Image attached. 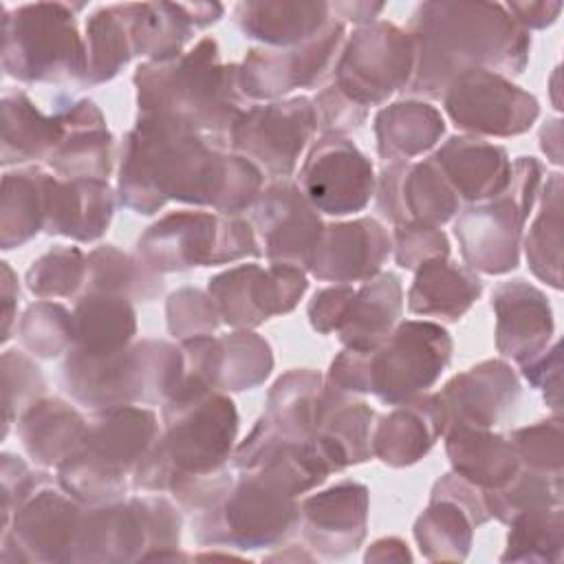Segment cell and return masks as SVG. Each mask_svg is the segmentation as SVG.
<instances>
[{"label":"cell","instance_id":"1","mask_svg":"<svg viewBox=\"0 0 564 564\" xmlns=\"http://www.w3.org/2000/svg\"><path fill=\"white\" fill-rule=\"evenodd\" d=\"M262 185L264 174L249 159L214 148L172 119L139 115L123 137L117 196L134 214L150 216L176 200L240 216L251 209Z\"/></svg>","mask_w":564,"mask_h":564},{"label":"cell","instance_id":"2","mask_svg":"<svg viewBox=\"0 0 564 564\" xmlns=\"http://www.w3.org/2000/svg\"><path fill=\"white\" fill-rule=\"evenodd\" d=\"M414 73L403 93L441 99L469 70L520 75L529 64L531 35L498 2H423L410 29Z\"/></svg>","mask_w":564,"mask_h":564},{"label":"cell","instance_id":"3","mask_svg":"<svg viewBox=\"0 0 564 564\" xmlns=\"http://www.w3.org/2000/svg\"><path fill=\"white\" fill-rule=\"evenodd\" d=\"M132 82L139 115H156L198 132L218 150H229L231 128L249 108L238 86V64H223L214 37L163 62H143Z\"/></svg>","mask_w":564,"mask_h":564},{"label":"cell","instance_id":"4","mask_svg":"<svg viewBox=\"0 0 564 564\" xmlns=\"http://www.w3.org/2000/svg\"><path fill=\"white\" fill-rule=\"evenodd\" d=\"M163 434L132 474V489L174 494L227 469L238 434L234 401L218 390L178 386L163 403Z\"/></svg>","mask_w":564,"mask_h":564},{"label":"cell","instance_id":"5","mask_svg":"<svg viewBox=\"0 0 564 564\" xmlns=\"http://www.w3.org/2000/svg\"><path fill=\"white\" fill-rule=\"evenodd\" d=\"M452 337L434 322H399L370 348L344 346L330 361L326 383L348 394L372 392L388 405L425 394L452 359Z\"/></svg>","mask_w":564,"mask_h":564},{"label":"cell","instance_id":"6","mask_svg":"<svg viewBox=\"0 0 564 564\" xmlns=\"http://www.w3.org/2000/svg\"><path fill=\"white\" fill-rule=\"evenodd\" d=\"M156 436V414L148 408L95 410L79 445L57 465V482L84 507L121 500Z\"/></svg>","mask_w":564,"mask_h":564},{"label":"cell","instance_id":"7","mask_svg":"<svg viewBox=\"0 0 564 564\" xmlns=\"http://www.w3.org/2000/svg\"><path fill=\"white\" fill-rule=\"evenodd\" d=\"M64 390L93 410L165 403L183 377V352L163 339H141L108 355L70 348L59 368Z\"/></svg>","mask_w":564,"mask_h":564},{"label":"cell","instance_id":"8","mask_svg":"<svg viewBox=\"0 0 564 564\" xmlns=\"http://www.w3.org/2000/svg\"><path fill=\"white\" fill-rule=\"evenodd\" d=\"M82 4L35 2L2 7V68L24 84L82 86L86 75V40L79 35L75 11Z\"/></svg>","mask_w":564,"mask_h":564},{"label":"cell","instance_id":"9","mask_svg":"<svg viewBox=\"0 0 564 564\" xmlns=\"http://www.w3.org/2000/svg\"><path fill=\"white\" fill-rule=\"evenodd\" d=\"M181 513L163 496H134L84 509L75 562L176 560Z\"/></svg>","mask_w":564,"mask_h":564},{"label":"cell","instance_id":"10","mask_svg":"<svg viewBox=\"0 0 564 564\" xmlns=\"http://www.w3.org/2000/svg\"><path fill=\"white\" fill-rule=\"evenodd\" d=\"M542 163L533 156L511 161L507 187L482 203L458 212L454 236L465 267L487 275H502L518 267L524 223L538 200Z\"/></svg>","mask_w":564,"mask_h":564},{"label":"cell","instance_id":"11","mask_svg":"<svg viewBox=\"0 0 564 564\" xmlns=\"http://www.w3.org/2000/svg\"><path fill=\"white\" fill-rule=\"evenodd\" d=\"M137 256L163 275L260 258L262 249L249 220L178 209L165 214L139 236Z\"/></svg>","mask_w":564,"mask_h":564},{"label":"cell","instance_id":"12","mask_svg":"<svg viewBox=\"0 0 564 564\" xmlns=\"http://www.w3.org/2000/svg\"><path fill=\"white\" fill-rule=\"evenodd\" d=\"M300 529V502L253 471H240L231 489L194 513L192 533L203 546H278Z\"/></svg>","mask_w":564,"mask_h":564},{"label":"cell","instance_id":"13","mask_svg":"<svg viewBox=\"0 0 564 564\" xmlns=\"http://www.w3.org/2000/svg\"><path fill=\"white\" fill-rule=\"evenodd\" d=\"M414 73V42L392 22L375 20L348 35L335 64V86L355 104L381 106L403 93Z\"/></svg>","mask_w":564,"mask_h":564},{"label":"cell","instance_id":"14","mask_svg":"<svg viewBox=\"0 0 564 564\" xmlns=\"http://www.w3.org/2000/svg\"><path fill=\"white\" fill-rule=\"evenodd\" d=\"M315 132V106L304 95L253 104L236 119L229 152L249 159L273 181L289 178Z\"/></svg>","mask_w":564,"mask_h":564},{"label":"cell","instance_id":"15","mask_svg":"<svg viewBox=\"0 0 564 564\" xmlns=\"http://www.w3.org/2000/svg\"><path fill=\"white\" fill-rule=\"evenodd\" d=\"M346 42V24L330 18L326 29L291 48H251L238 64L240 93L253 101H275L297 88H315L335 70Z\"/></svg>","mask_w":564,"mask_h":564},{"label":"cell","instance_id":"16","mask_svg":"<svg viewBox=\"0 0 564 564\" xmlns=\"http://www.w3.org/2000/svg\"><path fill=\"white\" fill-rule=\"evenodd\" d=\"M84 505L51 480L37 487L2 524L4 562H75Z\"/></svg>","mask_w":564,"mask_h":564},{"label":"cell","instance_id":"17","mask_svg":"<svg viewBox=\"0 0 564 564\" xmlns=\"http://www.w3.org/2000/svg\"><path fill=\"white\" fill-rule=\"evenodd\" d=\"M306 289L304 269L280 262L238 264L209 278L207 284L220 322L236 330H249L275 315L291 313Z\"/></svg>","mask_w":564,"mask_h":564},{"label":"cell","instance_id":"18","mask_svg":"<svg viewBox=\"0 0 564 564\" xmlns=\"http://www.w3.org/2000/svg\"><path fill=\"white\" fill-rule=\"evenodd\" d=\"M441 99L454 126L476 137H516L540 117V104L529 90L491 70L456 77Z\"/></svg>","mask_w":564,"mask_h":564},{"label":"cell","instance_id":"19","mask_svg":"<svg viewBox=\"0 0 564 564\" xmlns=\"http://www.w3.org/2000/svg\"><path fill=\"white\" fill-rule=\"evenodd\" d=\"M297 185L308 203L328 216L366 209L375 196L370 159L344 134H322L308 150Z\"/></svg>","mask_w":564,"mask_h":564},{"label":"cell","instance_id":"20","mask_svg":"<svg viewBox=\"0 0 564 564\" xmlns=\"http://www.w3.org/2000/svg\"><path fill=\"white\" fill-rule=\"evenodd\" d=\"M251 227L269 262L308 267L322 236L319 212L291 178L271 181L249 209Z\"/></svg>","mask_w":564,"mask_h":564},{"label":"cell","instance_id":"21","mask_svg":"<svg viewBox=\"0 0 564 564\" xmlns=\"http://www.w3.org/2000/svg\"><path fill=\"white\" fill-rule=\"evenodd\" d=\"M377 212L392 225L421 223L441 227L460 212V198L438 165L423 161L390 163L377 181Z\"/></svg>","mask_w":564,"mask_h":564},{"label":"cell","instance_id":"22","mask_svg":"<svg viewBox=\"0 0 564 564\" xmlns=\"http://www.w3.org/2000/svg\"><path fill=\"white\" fill-rule=\"evenodd\" d=\"M368 487L341 480L300 502V531L308 549L322 557L355 553L368 529Z\"/></svg>","mask_w":564,"mask_h":564},{"label":"cell","instance_id":"23","mask_svg":"<svg viewBox=\"0 0 564 564\" xmlns=\"http://www.w3.org/2000/svg\"><path fill=\"white\" fill-rule=\"evenodd\" d=\"M392 251L386 227L370 218L324 225L306 271L333 284L366 282L377 275Z\"/></svg>","mask_w":564,"mask_h":564},{"label":"cell","instance_id":"24","mask_svg":"<svg viewBox=\"0 0 564 564\" xmlns=\"http://www.w3.org/2000/svg\"><path fill=\"white\" fill-rule=\"evenodd\" d=\"M438 397L447 427L491 430L513 416L520 401V379L507 361L487 359L449 379Z\"/></svg>","mask_w":564,"mask_h":564},{"label":"cell","instance_id":"25","mask_svg":"<svg viewBox=\"0 0 564 564\" xmlns=\"http://www.w3.org/2000/svg\"><path fill=\"white\" fill-rule=\"evenodd\" d=\"M496 313V350L518 366L549 348L555 330L546 295L522 278L496 284L491 291Z\"/></svg>","mask_w":564,"mask_h":564},{"label":"cell","instance_id":"26","mask_svg":"<svg viewBox=\"0 0 564 564\" xmlns=\"http://www.w3.org/2000/svg\"><path fill=\"white\" fill-rule=\"evenodd\" d=\"M348 399V392L324 383L319 372L293 368L271 386L262 416L282 438L308 441L326 416Z\"/></svg>","mask_w":564,"mask_h":564},{"label":"cell","instance_id":"27","mask_svg":"<svg viewBox=\"0 0 564 564\" xmlns=\"http://www.w3.org/2000/svg\"><path fill=\"white\" fill-rule=\"evenodd\" d=\"M66 121V137L46 163L62 178L108 181L115 163V137L104 112L90 99H66L57 104Z\"/></svg>","mask_w":564,"mask_h":564},{"label":"cell","instance_id":"28","mask_svg":"<svg viewBox=\"0 0 564 564\" xmlns=\"http://www.w3.org/2000/svg\"><path fill=\"white\" fill-rule=\"evenodd\" d=\"M447 416L436 394H419L394 405L372 427V456L388 467L419 463L445 434Z\"/></svg>","mask_w":564,"mask_h":564},{"label":"cell","instance_id":"29","mask_svg":"<svg viewBox=\"0 0 564 564\" xmlns=\"http://www.w3.org/2000/svg\"><path fill=\"white\" fill-rule=\"evenodd\" d=\"M218 2H132L134 57L163 62L183 53L196 31L223 15Z\"/></svg>","mask_w":564,"mask_h":564},{"label":"cell","instance_id":"30","mask_svg":"<svg viewBox=\"0 0 564 564\" xmlns=\"http://www.w3.org/2000/svg\"><path fill=\"white\" fill-rule=\"evenodd\" d=\"M460 200L482 203L498 196L511 178V159L502 145L480 137H452L432 156Z\"/></svg>","mask_w":564,"mask_h":564},{"label":"cell","instance_id":"31","mask_svg":"<svg viewBox=\"0 0 564 564\" xmlns=\"http://www.w3.org/2000/svg\"><path fill=\"white\" fill-rule=\"evenodd\" d=\"M115 214V192L99 178H57L48 192L44 231L75 242L99 240Z\"/></svg>","mask_w":564,"mask_h":564},{"label":"cell","instance_id":"32","mask_svg":"<svg viewBox=\"0 0 564 564\" xmlns=\"http://www.w3.org/2000/svg\"><path fill=\"white\" fill-rule=\"evenodd\" d=\"M330 18L328 2L260 0L238 2L234 9L236 26L245 37L260 40L271 48H291L308 42L326 29Z\"/></svg>","mask_w":564,"mask_h":564},{"label":"cell","instance_id":"33","mask_svg":"<svg viewBox=\"0 0 564 564\" xmlns=\"http://www.w3.org/2000/svg\"><path fill=\"white\" fill-rule=\"evenodd\" d=\"M443 436L452 469L482 491L507 485L520 471L509 436L465 425L447 427Z\"/></svg>","mask_w":564,"mask_h":564},{"label":"cell","instance_id":"34","mask_svg":"<svg viewBox=\"0 0 564 564\" xmlns=\"http://www.w3.org/2000/svg\"><path fill=\"white\" fill-rule=\"evenodd\" d=\"M480 293L482 282L476 271L449 258H434L416 269L408 291V311L412 315L456 322L471 308Z\"/></svg>","mask_w":564,"mask_h":564},{"label":"cell","instance_id":"35","mask_svg":"<svg viewBox=\"0 0 564 564\" xmlns=\"http://www.w3.org/2000/svg\"><path fill=\"white\" fill-rule=\"evenodd\" d=\"M66 137L64 115L55 108L44 115L22 93L11 90L2 97V165H22L48 159Z\"/></svg>","mask_w":564,"mask_h":564},{"label":"cell","instance_id":"36","mask_svg":"<svg viewBox=\"0 0 564 564\" xmlns=\"http://www.w3.org/2000/svg\"><path fill=\"white\" fill-rule=\"evenodd\" d=\"M403 313V286L397 273L379 271L366 280L348 304L339 326L344 346L370 348L383 341L399 324Z\"/></svg>","mask_w":564,"mask_h":564},{"label":"cell","instance_id":"37","mask_svg":"<svg viewBox=\"0 0 564 564\" xmlns=\"http://www.w3.org/2000/svg\"><path fill=\"white\" fill-rule=\"evenodd\" d=\"M88 421L66 401L37 399L15 421L24 452L42 467H55L79 445Z\"/></svg>","mask_w":564,"mask_h":564},{"label":"cell","instance_id":"38","mask_svg":"<svg viewBox=\"0 0 564 564\" xmlns=\"http://www.w3.org/2000/svg\"><path fill=\"white\" fill-rule=\"evenodd\" d=\"M443 134L445 121L427 101H394L375 117L377 152L388 163H405L432 150Z\"/></svg>","mask_w":564,"mask_h":564},{"label":"cell","instance_id":"39","mask_svg":"<svg viewBox=\"0 0 564 564\" xmlns=\"http://www.w3.org/2000/svg\"><path fill=\"white\" fill-rule=\"evenodd\" d=\"M53 181L55 176L37 165L4 172L0 203V247L4 251L26 245L44 229Z\"/></svg>","mask_w":564,"mask_h":564},{"label":"cell","instance_id":"40","mask_svg":"<svg viewBox=\"0 0 564 564\" xmlns=\"http://www.w3.org/2000/svg\"><path fill=\"white\" fill-rule=\"evenodd\" d=\"M73 324L75 350L108 355L132 344L137 335V311L126 297L84 291L75 302Z\"/></svg>","mask_w":564,"mask_h":564},{"label":"cell","instance_id":"41","mask_svg":"<svg viewBox=\"0 0 564 564\" xmlns=\"http://www.w3.org/2000/svg\"><path fill=\"white\" fill-rule=\"evenodd\" d=\"M86 75L79 88L99 86L119 75L134 57L132 2L99 7L86 20Z\"/></svg>","mask_w":564,"mask_h":564},{"label":"cell","instance_id":"42","mask_svg":"<svg viewBox=\"0 0 564 564\" xmlns=\"http://www.w3.org/2000/svg\"><path fill=\"white\" fill-rule=\"evenodd\" d=\"M163 275L150 269L139 256L115 245H101L86 256L88 293H110L130 302H150L163 293ZM82 291V293H84Z\"/></svg>","mask_w":564,"mask_h":564},{"label":"cell","instance_id":"43","mask_svg":"<svg viewBox=\"0 0 564 564\" xmlns=\"http://www.w3.org/2000/svg\"><path fill=\"white\" fill-rule=\"evenodd\" d=\"M375 410L355 401L352 397L337 405L322 427L311 436V441L322 452L330 471H341L350 465H359L372 458V421Z\"/></svg>","mask_w":564,"mask_h":564},{"label":"cell","instance_id":"44","mask_svg":"<svg viewBox=\"0 0 564 564\" xmlns=\"http://www.w3.org/2000/svg\"><path fill=\"white\" fill-rule=\"evenodd\" d=\"M538 216L524 236V253L531 273L553 286L562 289V174L546 176L538 194Z\"/></svg>","mask_w":564,"mask_h":564},{"label":"cell","instance_id":"45","mask_svg":"<svg viewBox=\"0 0 564 564\" xmlns=\"http://www.w3.org/2000/svg\"><path fill=\"white\" fill-rule=\"evenodd\" d=\"M474 522L452 498L430 496L427 509L414 522V538L423 557L432 562H460L469 555Z\"/></svg>","mask_w":564,"mask_h":564},{"label":"cell","instance_id":"46","mask_svg":"<svg viewBox=\"0 0 564 564\" xmlns=\"http://www.w3.org/2000/svg\"><path fill=\"white\" fill-rule=\"evenodd\" d=\"M273 370L271 346L264 337L251 330H234L218 337L216 390L245 392L253 390Z\"/></svg>","mask_w":564,"mask_h":564},{"label":"cell","instance_id":"47","mask_svg":"<svg viewBox=\"0 0 564 564\" xmlns=\"http://www.w3.org/2000/svg\"><path fill=\"white\" fill-rule=\"evenodd\" d=\"M502 562H560L564 546L562 507L516 513L509 522Z\"/></svg>","mask_w":564,"mask_h":564},{"label":"cell","instance_id":"48","mask_svg":"<svg viewBox=\"0 0 564 564\" xmlns=\"http://www.w3.org/2000/svg\"><path fill=\"white\" fill-rule=\"evenodd\" d=\"M482 496L489 516L507 524L522 511L562 507V476L520 467L507 485L482 491Z\"/></svg>","mask_w":564,"mask_h":564},{"label":"cell","instance_id":"49","mask_svg":"<svg viewBox=\"0 0 564 564\" xmlns=\"http://www.w3.org/2000/svg\"><path fill=\"white\" fill-rule=\"evenodd\" d=\"M15 335L29 355L55 359L75 346L73 311L57 302L40 300L22 313Z\"/></svg>","mask_w":564,"mask_h":564},{"label":"cell","instance_id":"50","mask_svg":"<svg viewBox=\"0 0 564 564\" xmlns=\"http://www.w3.org/2000/svg\"><path fill=\"white\" fill-rule=\"evenodd\" d=\"M86 282V256L79 247L55 245L26 271V289L37 300L82 295Z\"/></svg>","mask_w":564,"mask_h":564},{"label":"cell","instance_id":"51","mask_svg":"<svg viewBox=\"0 0 564 564\" xmlns=\"http://www.w3.org/2000/svg\"><path fill=\"white\" fill-rule=\"evenodd\" d=\"M46 381L37 364L22 350L2 352V405H4V436L18 416L37 399H42Z\"/></svg>","mask_w":564,"mask_h":564},{"label":"cell","instance_id":"52","mask_svg":"<svg viewBox=\"0 0 564 564\" xmlns=\"http://www.w3.org/2000/svg\"><path fill=\"white\" fill-rule=\"evenodd\" d=\"M509 441L518 454L520 467L562 476L564 445L560 416L538 421L527 427H518L509 434Z\"/></svg>","mask_w":564,"mask_h":564},{"label":"cell","instance_id":"53","mask_svg":"<svg viewBox=\"0 0 564 564\" xmlns=\"http://www.w3.org/2000/svg\"><path fill=\"white\" fill-rule=\"evenodd\" d=\"M167 330L176 339H189L198 335H212L220 324V313L209 293L200 289H178L165 304Z\"/></svg>","mask_w":564,"mask_h":564},{"label":"cell","instance_id":"54","mask_svg":"<svg viewBox=\"0 0 564 564\" xmlns=\"http://www.w3.org/2000/svg\"><path fill=\"white\" fill-rule=\"evenodd\" d=\"M392 251H394V262L401 269L416 271L427 260L449 258V240L438 227L421 225V223H403V225H394Z\"/></svg>","mask_w":564,"mask_h":564},{"label":"cell","instance_id":"55","mask_svg":"<svg viewBox=\"0 0 564 564\" xmlns=\"http://www.w3.org/2000/svg\"><path fill=\"white\" fill-rule=\"evenodd\" d=\"M313 106H315L317 128L322 130V134L346 137V132L357 130L368 117V108L348 99L335 84L319 90L317 97L313 99Z\"/></svg>","mask_w":564,"mask_h":564},{"label":"cell","instance_id":"56","mask_svg":"<svg viewBox=\"0 0 564 564\" xmlns=\"http://www.w3.org/2000/svg\"><path fill=\"white\" fill-rule=\"evenodd\" d=\"M48 474L31 471L29 465L9 452L2 454V524L11 520L15 509L44 482H48Z\"/></svg>","mask_w":564,"mask_h":564},{"label":"cell","instance_id":"57","mask_svg":"<svg viewBox=\"0 0 564 564\" xmlns=\"http://www.w3.org/2000/svg\"><path fill=\"white\" fill-rule=\"evenodd\" d=\"M520 372L535 390H542L546 405L557 414L562 397V344L555 341L551 348H544L533 359L520 364Z\"/></svg>","mask_w":564,"mask_h":564},{"label":"cell","instance_id":"58","mask_svg":"<svg viewBox=\"0 0 564 564\" xmlns=\"http://www.w3.org/2000/svg\"><path fill=\"white\" fill-rule=\"evenodd\" d=\"M352 295H355V286L350 284H333L315 291L313 300L308 302V322L313 330L322 335L337 333Z\"/></svg>","mask_w":564,"mask_h":564},{"label":"cell","instance_id":"59","mask_svg":"<svg viewBox=\"0 0 564 564\" xmlns=\"http://www.w3.org/2000/svg\"><path fill=\"white\" fill-rule=\"evenodd\" d=\"M432 496L456 500L469 513L474 527H480V524H485L491 518L489 511H487V505H485L482 489L471 485L469 480H465L456 471L445 474L443 478H438L434 482V487H432Z\"/></svg>","mask_w":564,"mask_h":564},{"label":"cell","instance_id":"60","mask_svg":"<svg viewBox=\"0 0 564 564\" xmlns=\"http://www.w3.org/2000/svg\"><path fill=\"white\" fill-rule=\"evenodd\" d=\"M505 9L513 22L529 33L531 29L551 26L562 11V2H509Z\"/></svg>","mask_w":564,"mask_h":564},{"label":"cell","instance_id":"61","mask_svg":"<svg viewBox=\"0 0 564 564\" xmlns=\"http://www.w3.org/2000/svg\"><path fill=\"white\" fill-rule=\"evenodd\" d=\"M0 264H2V344H7L13 337V326H18L15 315H18L20 286L9 262H0Z\"/></svg>","mask_w":564,"mask_h":564},{"label":"cell","instance_id":"62","mask_svg":"<svg viewBox=\"0 0 564 564\" xmlns=\"http://www.w3.org/2000/svg\"><path fill=\"white\" fill-rule=\"evenodd\" d=\"M330 11L341 22L350 20V22L364 26V24H370L377 20V15L383 11V4L381 2H335V4H330Z\"/></svg>","mask_w":564,"mask_h":564},{"label":"cell","instance_id":"63","mask_svg":"<svg viewBox=\"0 0 564 564\" xmlns=\"http://www.w3.org/2000/svg\"><path fill=\"white\" fill-rule=\"evenodd\" d=\"M366 562H403V560H412V553L408 551V544L399 538H381L375 544H370L366 557Z\"/></svg>","mask_w":564,"mask_h":564},{"label":"cell","instance_id":"64","mask_svg":"<svg viewBox=\"0 0 564 564\" xmlns=\"http://www.w3.org/2000/svg\"><path fill=\"white\" fill-rule=\"evenodd\" d=\"M540 148L555 165L562 163V121L549 119L540 130Z\"/></svg>","mask_w":564,"mask_h":564}]
</instances>
